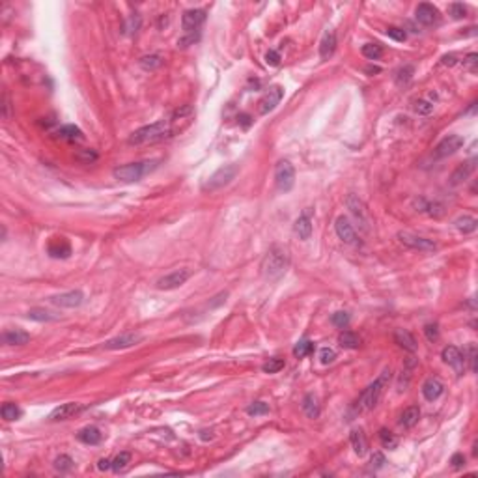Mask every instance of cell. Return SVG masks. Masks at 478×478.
<instances>
[{
  "mask_svg": "<svg viewBox=\"0 0 478 478\" xmlns=\"http://www.w3.org/2000/svg\"><path fill=\"white\" fill-rule=\"evenodd\" d=\"M290 265V254L282 245H273L262 260V273L267 280H278Z\"/></svg>",
  "mask_w": 478,
  "mask_h": 478,
  "instance_id": "cell-1",
  "label": "cell"
},
{
  "mask_svg": "<svg viewBox=\"0 0 478 478\" xmlns=\"http://www.w3.org/2000/svg\"><path fill=\"white\" fill-rule=\"evenodd\" d=\"M172 135V125H170V120H159L155 124L144 125V127L137 129L133 133L129 135L127 142L131 146H140V144H154V142H159V140L166 139Z\"/></svg>",
  "mask_w": 478,
  "mask_h": 478,
  "instance_id": "cell-2",
  "label": "cell"
},
{
  "mask_svg": "<svg viewBox=\"0 0 478 478\" xmlns=\"http://www.w3.org/2000/svg\"><path fill=\"white\" fill-rule=\"evenodd\" d=\"M389 381H391V368H385V370L379 374V377H375L374 383H370V385L362 391V394L359 396V400H357V411H370V409H374V407L379 404L381 396H383L387 385H389Z\"/></svg>",
  "mask_w": 478,
  "mask_h": 478,
  "instance_id": "cell-3",
  "label": "cell"
},
{
  "mask_svg": "<svg viewBox=\"0 0 478 478\" xmlns=\"http://www.w3.org/2000/svg\"><path fill=\"white\" fill-rule=\"evenodd\" d=\"M154 168L155 161H139V163H129V165L116 166L112 170V176L118 181H122V183H133V181L142 180Z\"/></svg>",
  "mask_w": 478,
  "mask_h": 478,
  "instance_id": "cell-4",
  "label": "cell"
},
{
  "mask_svg": "<svg viewBox=\"0 0 478 478\" xmlns=\"http://www.w3.org/2000/svg\"><path fill=\"white\" fill-rule=\"evenodd\" d=\"M236 176H237V166L236 165L221 166V168L215 170V172H213V174L204 181L202 190H209V193H213V190L222 189V187H226L228 183H232V180H236Z\"/></svg>",
  "mask_w": 478,
  "mask_h": 478,
  "instance_id": "cell-5",
  "label": "cell"
},
{
  "mask_svg": "<svg viewBox=\"0 0 478 478\" xmlns=\"http://www.w3.org/2000/svg\"><path fill=\"white\" fill-rule=\"evenodd\" d=\"M293 183H295V168L290 161L282 159L278 161L277 166H275V185L280 193H288L293 189Z\"/></svg>",
  "mask_w": 478,
  "mask_h": 478,
  "instance_id": "cell-6",
  "label": "cell"
},
{
  "mask_svg": "<svg viewBox=\"0 0 478 478\" xmlns=\"http://www.w3.org/2000/svg\"><path fill=\"white\" fill-rule=\"evenodd\" d=\"M398 241L401 245H406L409 248H415V251H422V252H432L437 248V245L432 241V239H426V237H420L416 234H411V232H398Z\"/></svg>",
  "mask_w": 478,
  "mask_h": 478,
  "instance_id": "cell-7",
  "label": "cell"
},
{
  "mask_svg": "<svg viewBox=\"0 0 478 478\" xmlns=\"http://www.w3.org/2000/svg\"><path fill=\"white\" fill-rule=\"evenodd\" d=\"M189 277H190L189 269H176V271L168 273L165 277H161L155 286H157V290L170 292V290H176V288H180V286H183V284L189 280Z\"/></svg>",
  "mask_w": 478,
  "mask_h": 478,
  "instance_id": "cell-8",
  "label": "cell"
},
{
  "mask_svg": "<svg viewBox=\"0 0 478 478\" xmlns=\"http://www.w3.org/2000/svg\"><path fill=\"white\" fill-rule=\"evenodd\" d=\"M346 206H348V209L351 211V215L357 219V222H359L360 226H362V230H370V217H368V211H366V206L365 202L360 200L357 195H348V198H346Z\"/></svg>",
  "mask_w": 478,
  "mask_h": 478,
  "instance_id": "cell-9",
  "label": "cell"
},
{
  "mask_svg": "<svg viewBox=\"0 0 478 478\" xmlns=\"http://www.w3.org/2000/svg\"><path fill=\"white\" fill-rule=\"evenodd\" d=\"M51 304L54 307H60V309H77L81 307L84 301V293L81 290H71V292H64L58 293V295H52L49 297Z\"/></svg>",
  "mask_w": 478,
  "mask_h": 478,
  "instance_id": "cell-10",
  "label": "cell"
},
{
  "mask_svg": "<svg viewBox=\"0 0 478 478\" xmlns=\"http://www.w3.org/2000/svg\"><path fill=\"white\" fill-rule=\"evenodd\" d=\"M334 232H336V236H338L340 241L348 243V245H357V243H359V236H357V232H355L353 224L350 222L348 217L340 215L338 219H336V222H334Z\"/></svg>",
  "mask_w": 478,
  "mask_h": 478,
  "instance_id": "cell-11",
  "label": "cell"
},
{
  "mask_svg": "<svg viewBox=\"0 0 478 478\" xmlns=\"http://www.w3.org/2000/svg\"><path fill=\"white\" fill-rule=\"evenodd\" d=\"M463 144H465V140H463L462 135H448V137H445V139L435 146V151H433V154H435L437 159H443V157H448V155L456 154Z\"/></svg>",
  "mask_w": 478,
  "mask_h": 478,
  "instance_id": "cell-12",
  "label": "cell"
},
{
  "mask_svg": "<svg viewBox=\"0 0 478 478\" xmlns=\"http://www.w3.org/2000/svg\"><path fill=\"white\" fill-rule=\"evenodd\" d=\"M140 340H142V336H140L139 333H125V334L116 336V338L107 340V342L103 344V348L105 350H110V351L125 350V348H133V346H137Z\"/></svg>",
  "mask_w": 478,
  "mask_h": 478,
  "instance_id": "cell-13",
  "label": "cell"
},
{
  "mask_svg": "<svg viewBox=\"0 0 478 478\" xmlns=\"http://www.w3.org/2000/svg\"><path fill=\"white\" fill-rule=\"evenodd\" d=\"M81 411H84L83 404H79V401H67V404L58 406L56 409H52L51 415H49V420H51V422L67 420V418H71V416L79 415Z\"/></svg>",
  "mask_w": 478,
  "mask_h": 478,
  "instance_id": "cell-14",
  "label": "cell"
},
{
  "mask_svg": "<svg viewBox=\"0 0 478 478\" xmlns=\"http://www.w3.org/2000/svg\"><path fill=\"white\" fill-rule=\"evenodd\" d=\"M206 21V10H187L181 17V26L187 34H195Z\"/></svg>",
  "mask_w": 478,
  "mask_h": 478,
  "instance_id": "cell-15",
  "label": "cell"
},
{
  "mask_svg": "<svg viewBox=\"0 0 478 478\" xmlns=\"http://www.w3.org/2000/svg\"><path fill=\"white\" fill-rule=\"evenodd\" d=\"M47 252L51 258L56 260H66L71 256V243L67 241L66 237H52L49 245H47Z\"/></svg>",
  "mask_w": 478,
  "mask_h": 478,
  "instance_id": "cell-16",
  "label": "cell"
},
{
  "mask_svg": "<svg viewBox=\"0 0 478 478\" xmlns=\"http://www.w3.org/2000/svg\"><path fill=\"white\" fill-rule=\"evenodd\" d=\"M441 357L447 365H450L454 370L457 372V375L463 374V368H465V355L457 350L456 346H447V348L443 350Z\"/></svg>",
  "mask_w": 478,
  "mask_h": 478,
  "instance_id": "cell-17",
  "label": "cell"
},
{
  "mask_svg": "<svg viewBox=\"0 0 478 478\" xmlns=\"http://www.w3.org/2000/svg\"><path fill=\"white\" fill-rule=\"evenodd\" d=\"M282 95H284V90L280 86L269 88L267 92H265V95L260 99V114H269L271 110H275V107L280 103Z\"/></svg>",
  "mask_w": 478,
  "mask_h": 478,
  "instance_id": "cell-18",
  "label": "cell"
},
{
  "mask_svg": "<svg viewBox=\"0 0 478 478\" xmlns=\"http://www.w3.org/2000/svg\"><path fill=\"white\" fill-rule=\"evenodd\" d=\"M415 17L422 26H432L433 23H437V19H439V11H437L435 6L430 4V2H422V4L416 6Z\"/></svg>",
  "mask_w": 478,
  "mask_h": 478,
  "instance_id": "cell-19",
  "label": "cell"
},
{
  "mask_svg": "<svg viewBox=\"0 0 478 478\" xmlns=\"http://www.w3.org/2000/svg\"><path fill=\"white\" fill-rule=\"evenodd\" d=\"M474 168H476V157H471L469 161L462 163V165L452 172V176H450V185H454V187L462 185L463 181H467L469 178H471Z\"/></svg>",
  "mask_w": 478,
  "mask_h": 478,
  "instance_id": "cell-20",
  "label": "cell"
},
{
  "mask_svg": "<svg viewBox=\"0 0 478 478\" xmlns=\"http://www.w3.org/2000/svg\"><path fill=\"white\" fill-rule=\"evenodd\" d=\"M445 391V385L437 377H428L424 383H422V396L426 398L428 401H435L439 396Z\"/></svg>",
  "mask_w": 478,
  "mask_h": 478,
  "instance_id": "cell-21",
  "label": "cell"
},
{
  "mask_svg": "<svg viewBox=\"0 0 478 478\" xmlns=\"http://www.w3.org/2000/svg\"><path fill=\"white\" fill-rule=\"evenodd\" d=\"M293 232H295V234L299 236V239H303V241L310 239V236H312V221H310L309 211H304L303 215L295 221V224H293Z\"/></svg>",
  "mask_w": 478,
  "mask_h": 478,
  "instance_id": "cell-22",
  "label": "cell"
},
{
  "mask_svg": "<svg viewBox=\"0 0 478 478\" xmlns=\"http://www.w3.org/2000/svg\"><path fill=\"white\" fill-rule=\"evenodd\" d=\"M334 49H336V34L333 30H327L321 37V43H319V56L321 60H329L333 56Z\"/></svg>",
  "mask_w": 478,
  "mask_h": 478,
  "instance_id": "cell-23",
  "label": "cell"
},
{
  "mask_svg": "<svg viewBox=\"0 0 478 478\" xmlns=\"http://www.w3.org/2000/svg\"><path fill=\"white\" fill-rule=\"evenodd\" d=\"M28 340H30V334L21 329H11L2 334V342H4L6 346H23V344H26Z\"/></svg>",
  "mask_w": 478,
  "mask_h": 478,
  "instance_id": "cell-24",
  "label": "cell"
},
{
  "mask_svg": "<svg viewBox=\"0 0 478 478\" xmlns=\"http://www.w3.org/2000/svg\"><path fill=\"white\" fill-rule=\"evenodd\" d=\"M77 439L84 445H99L103 439V433L99 432L95 426H86L77 433Z\"/></svg>",
  "mask_w": 478,
  "mask_h": 478,
  "instance_id": "cell-25",
  "label": "cell"
},
{
  "mask_svg": "<svg viewBox=\"0 0 478 478\" xmlns=\"http://www.w3.org/2000/svg\"><path fill=\"white\" fill-rule=\"evenodd\" d=\"M350 441H351V447H353V450H355L357 456H365V454L368 452V441H366V435L360 428L351 432Z\"/></svg>",
  "mask_w": 478,
  "mask_h": 478,
  "instance_id": "cell-26",
  "label": "cell"
},
{
  "mask_svg": "<svg viewBox=\"0 0 478 478\" xmlns=\"http://www.w3.org/2000/svg\"><path fill=\"white\" fill-rule=\"evenodd\" d=\"M413 204H415L416 211H420V213H428V215H432V217H439L443 213L441 204L430 202V200H426V198H415Z\"/></svg>",
  "mask_w": 478,
  "mask_h": 478,
  "instance_id": "cell-27",
  "label": "cell"
},
{
  "mask_svg": "<svg viewBox=\"0 0 478 478\" xmlns=\"http://www.w3.org/2000/svg\"><path fill=\"white\" fill-rule=\"evenodd\" d=\"M394 340H396V344L400 346V348H404V350H407V351H416V340H415V336H413V334L409 333V331H406V329H396Z\"/></svg>",
  "mask_w": 478,
  "mask_h": 478,
  "instance_id": "cell-28",
  "label": "cell"
},
{
  "mask_svg": "<svg viewBox=\"0 0 478 478\" xmlns=\"http://www.w3.org/2000/svg\"><path fill=\"white\" fill-rule=\"evenodd\" d=\"M301 409H303V413L309 418H318L319 416V404H318V398L314 394H307L303 398V404H301Z\"/></svg>",
  "mask_w": 478,
  "mask_h": 478,
  "instance_id": "cell-29",
  "label": "cell"
},
{
  "mask_svg": "<svg viewBox=\"0 0 478 478\" xmlns=\"http://www.w3.org/2000/svg\"><path fill=\"white\" fill-rule=\"evenodd\" d=\"M418 418H420V409H418V406H411V407H407L406 411L401 413L400 424L404 428H413L416 422H418Z\"/></svg>",
  "mask_w": 478,
  "mask_h": 478,
  "instance_id": "cell-30",
  "label": "cell"
},
{
  "mask_svg": "<svg viewBox=\"0 0 478 478\" xmlns=\"http://www.w3.org/2000/svg\"><path fill=\"white\" fill-rule=\"evenodd\" d=\"M338 342L342 348H346V350H357L360 346L359 334H355L353 331H342L338 336Z\"/></svg>",
  "mask_w": 478,
  "mask_h": 478,
  "instance_id": "cell-31",
  "label": "cell"
},
{
  "mask_svg": "<svg viewBox=\"0 0 478 478\" xmlns=\"http://www.w3.org/2000/svg\"><path fill=\"white\" fill-rule=\"evenodd\" d=\"M433 101H435V93H430L428 98L418 99V101L415 103V112L420 114V116H428V114H432L433 108H435Z\"/></svg>",
  "mask_w": 478,
  "mask_h": 478,
  "instance_id": "cell-32",
  "label": "cell"
},
{
  "mask_svg": "<svg viewBox=\"0 0 478 478\" xmlns=\"http://www.w3.org/2000/svg\"><path fill=\"white\" fill-rule=\"evenodd\" d=\"M56 137L64 140H79L83 139V131L77 127V125H62L60 129H56Z\"/></svg>",
  "mask_w": 478,
  "mask_h": 478,
  "instance_id": "cell-33",
  "label": "cell"
},
{
  "mask_svg": "<svg viewBox=\"0 0 478 478\" xmlns=\"http://www.w3.org/2000/svg\"><path fill=\"white\" fill-rule=\"evenodd\" d=\"M454 224H456V228L462 232V234H473L478 226V221L474 219V217L463 215V217H460V219H456Z\"/></svg>",
  "mask_w": 478,
  "mask_h": 478,
  "instance_id": "cell-34",
  "label": "cell"
},
{
  "mask_svg": "<svg viewBox=\"0 0 478 478\" xmlns=\"http://www.w3.org/2000/svg\"><path fill=\"white\" fill-rule=\"evenodd\" d=\"M28 319H34V321H56L60 316H56V314L49 312V310L45 309H32L28 310Z\"/></svg>",
  "mask_w": 478,
  "mask_h": 478,
  "instance_id": "cell-35",
  "label": "cell"
},
{
  "mask_svg": "<svg viewBox=\"0 0 478 478\" xmlns=\"http://www.w3.org/2000/svg\"><path fill=\"white\" fill-rule=\"evenodd\" d=\"M139 64H140V67H142V69H146V71H154V69L161 67V64H163V58H161L159 54H146V56L140 58Z\"/></svg>",
  "mask_w": 478,
  "mask_h": 478,
  "instance_id": "cell-36",
  "label": "cell"
},
{
  "mask_svg": "<svg viewBox=\"0 0 478 478\" xmlns=\"http://www.w3.org/2000/svg\"><path fill=\"white\" fill-rule=\"evenodd\" d=\"M360 51H362V56L368 58V60H379L383 56V49L377 43H366V45H362Z\"/></svg>",
  "mask_w": 478,
  "mask_h": 478,
  "instance_id": "cell-37",
  "label": "cell"
},
{
  "mask_svg": "<svg viewBox=\"0 0 478 478\" xmlns=\"http://www.w3.org/2000/svg\"><path fill=\"white\" fill-rule=\"evenodd\" d=\"M75 159L79 161V163H83V165H90V163H95V161L99 159V155L95 149H79L77 154H75Z\"/></svg>",
  "mask_w": 478,
  "mask_h": 478,
  "instance_id": "cell-38",
  "label": "cell"
},
{
  "mask_svg": "<svg viewBox=\"0 0 478 478\" xmlns=\"http://www.w3.org/2000/svg\"><path fill=\"white\" fill-rule=\"evenodd\" d=\"M312 351H314V342H310V340H301V342H297L295 348H293V355H295L297 359H303V357L310 355Z\"/></svg>",
  "mask_w": 478,
  "mask_h": 478,
  "instance_id": "cell-39",
  "label": "cell"
},
{
  "mask_svg": "<svg viewBox=\"0 0 478 478\" xmlns=\"http://www.w3.org/2000/svg\"><path fill=\"white\" fill-rule=\"evenodd\" d=\"M0 413H2V418H6V420H17V418L21 416V409H19L15 404H11V401L4 404L2 409H0Z\"/></svg>",
  "mask_w": 478,
  "mask_h": 478,
  "instance_id": "cell-40",
  "label": "cell"
},
{
  "mask_svg": "<svg viewBox=\"0 0 478 478\" xmlns=\"http://www.w3.org/2000/svg\"><path fill=\"white\" fill-rule=\"evenodd\" d=\"M282 368H284V359H278V357L269 359L267 362H263L262 365L263 374H277V372H280Z\"/></svg>",
  "mask_w": 478,
  "mask_h": 478,
  "instance_id": "cell-41",
  "label": "cell"
},
{
  "mask_svg": "<svg viewBox=\"0 0 478 478\" xmlns=\"http://www.w3.org/2000/svg\"><path fill=\"white\" fill-rule=\"evenodd\" d=\"M73 465H75V462H73L67 454H62V456H58L56 460H54V469L60 471V473H67V471H71Z\"/></svg>",
  "mask_w": 478,
  "mask_h": 478,
  "instance_id": "cell-42",
  "label": "cell"
},
{
  "mask_svg": "<svg viewBox=\"0 0 478 478\" xmlns=\"http://www.w3.org/2000/svg\"><path fill=\"white\" fill-rule=\"evenodd\" d=\"M129 462H131V454H129V452H120L118 456L112 460V471H114V473L124 471V469L129 465Z\"/></svg>",
  "mask_w": 478,
  "mask_h": 478,
  "instance_id": "cell-43",
  "label": "cell"
},
{
  "mask_svg": "<svg viewBox=\"0 0 478 478\" xmlns=\"http://www.w3.org/2000/svg\"><path fill=\"white\" fill-rule=\"evenodd\" d=\"M379 441H381V445H383V447L391 448V450L398 447V439L394 437V433L389 432V430H385V428H383V430H379Z\"/></svg>",
  "mask_w": 478,
  "mask_h": 478,
  "instance_id": "cell-44",
  "label": "cell"
},
{
  "mask_svg": "<svg viewBox=\"0 0 478 478\" xmlns=\"http://www.w3.org/2000/svg\"><path fill=\"white\" fill-rule=\"evenodd\" d=\"M413 73H415V67H413V66L400 67V69L396 71V83L400 84V86H401V84H407L409 81H411Z\"/></svg>",
  "mask_w": 478,
  "mask_h": 478,
  "instance_id": "cell-45",
  "label": "cell"
},
{
  "mask_svg": "<svg viewBox=\"0 0 478 478\" xmlns=\"http://www.w3.org/2000/svg\"><path fill=\"white\" fill-rule=\"evenodd\" d=\"M331 323H333L334 327H338V329H346V327L350 325V314L344 312V310L334 312L333 316H331Z\"/></svg>",
  "mask_w": 478,
  "mask_h": 478,
  "instance_id": "cell-46",
  "label": "cell"
},
{
  "mask_svg": "<svg viewBox=\"0 0 478 478\" xmlns=\"http://www.w3.org/2000/svg\"><path fill=\"white\" fill-rule=\"evenodd\" d=\"M267 413H269V406L265 401H254V404H251V406L247 407V415H251V416H262V415H267Z\"/></svg>",
  "mask_w": 478,
  "mask_h": 478,
  "instance_id": "cell-47",
  "label": "cell"
},
{
  "mask_svg": "<svg viewBox=\"0 0 478 478\" xmlns=\"http://www.w3.org/2000/svg\"><path fill=\"white\" fill-rule=\"evenodd\" d=\"M387 36L391 37V40H394V42H406V30L404 28H398V26H389L387 28Z\"/></svg>",
  "mask_w": 478,
  "mask_h": 478,
  "instance_id": "cell-48",
  "label": "cell"
},
{
  "mask_svg": "<svg viewBox=\"0 0 478 478\" xmlns=\"http://www.w3.org/2000/svg\"><path fill=\"white\" fill-rule=\"evenodd\" d=\"M450 15H452V19H463L467 15V8L460 2H454V4H450Z\"/></svg>",
  "mask_w": 478,
  "mask_h": 478,
  "instance_id": "cell-49",
  "label": "cell"
},
{
  "mask_svg": "<svg viewBox=\"0 0 478 478\" xmlns=\"http://www.w3.org/2000/svg\"><path fill=\"white\" fill-rule=\"evenodd\" d=\"M334 357H336V353H334V350H331V348H321V350H319V362H321V365H331L334 360Z\"/></svg>",
  "mask_w": 478,
  "mask_h": 478,
  "instance_id": "cell-50",
  "label": "cell"
},
{
  "mask_svg": "<svg viewBox=\"0 0 478 478\" xmlns=\"http://www.w3.org/2000/svg\"><path fill=\"white\" fill-rule=\"evenodd\" d=\"M424 334H426V338L430 340V342H435V340L439 338V327H437V323L424 325Z\"/></svg>",
  "mask_w": 478,
  "mask_h": 478,
  "instance_id": "cell-51",
  "label": "cell"
},
{
  "mask_svg": "<svg viewBox=\"0 0 478 478\" xmlns=\"http://www.w3.org/2000/svg\"><path fill=\"white\" fill-rule=\"evenodd\" d=\"M265 64H267V66L277 67L278 64H280V54H278V51L271 49V51L265 52Z\"/></svg>",
  "mask_w": 478,
  "mask_h": 478,
  "instance_id": "cell-52",
  "label": "cell"
},
{
  "mask_svg": "<svg viewBox=\"0 0 478 478\" xmlns=\"http://www.w3.org/2000/svg\"><path fill=\"white\" fill-rule=\"evenodd\" d=\"M370 463H372V469L375 471V469H381V467H383V465L387 463V460H385V456H383L381 452H375L374 456H372Z\"/></svg>",
  "mask_w": 478,
  "mask_h": 478,
  "instance_id": "cell-53",
  "label": "cell"
},
{
  "mask_svg": "<svg viewBox=\"0 0 478 478\" xmlns=\"http://www.w3.org/2000/svg\"><path fill=\"white\" fill-rule=\"evenodd\" d=\"M467 353H469V366H471V372H476V348H474V344H471L467 348Z\"/></svg>",
  "mask_w": 478,
  "mask_h": 478,
  "instance_id": "cell-54",
  "label": "cell"
},
{
  "mask_svg": "<svg viewBox=\"0 0 478 478\" xmlns=\"http://www.w3.org/2000/svg\"><path fill=\"white\" fill-rule=\"evenodd\" d=\"M476 62H478V54H476V52H469L467 56L463 58V66L471 67V71H474V66H476Z\"/></svg>",
  "mask_w": 478,
  "mask_h": 478,
  "instance_id": "cell-55",
  "label": "cell"
},
{
  "mask_svg": "<svg viewBox=\"0 0 478 478\" xmlns=\"http://www.w3.org/2000/svg\"><path fill=\"white\" fill-rule=\"evenodd\" d=\"M450 463H452V467L454 469H462L463 465H465V456L463 454H454L452 457H450Z\"/></svg>",
  "mask_w": 478,
  "mask_h": 478,
  "instance_id": "cell-56",
  "label": "cell"
},
{
  "mask_svg": "<svg viewBox=\"0 0 478 478\" xmlns=\"http://www.w3.org/2000/svg\"><path fill=\"white\" fill-rule=\"evenodd\" d=\"M139 26H140V19H139V17H131V19H129V23L125 25V32H127V34H133V32H137V28H139Z\"/></svg>",
  "mask_w": 478,
  "mask_h": 478,
  "instance_id": "cell-57",
  "label": "cell"
},
{
  "mask_svg": "<svg viewBox=\"0 0 478 478\" xmlns=\"http://www.w3.org/2000/svg\"><path fill=\"white\" fill-rule=\"evenodd\" d=\"M10 108H11L10 98H8V93L4 92V98H2V116H4V120L10 118Z\"/></svg>",
  "mask_w": 478,
  "mask_h": 478,
  "instance_id": "cell-58",
  "label": "cell"
},
{
  "mask_svg": "<svg viewBox=\"0 0 478 478\" xmlns=\"http://www.w3.org/2000/svg\"><path fill=\"white\" fill-rule=\"evenodd\" d=\"M196 40H198V34H189L187 37H181L180 42H178V47H181V49H183V47L190 45V43H195Z\"/></svg>",
  "mask_w": 478,
  "mask_h": 478,
  "instance_id": "cell-59",
  "label": "cell"
},
{
  "mask_svg": "<svg viewBox=\"0 0 478 478\" xmlns=\"http://www.w3.org/2000/svg\"><path fill=\"white\" fill-rule=\"evenodd\" d=\"M98 469H99V471H108V469H112V462H110V460H107V457H103V460H99Z\"/></svg>",
  "mask_w": 478,
  "mask_h": 478,
  "instance_id": "cell-60",
  "label": "cell"
},
{
  "mask_svg": "<svg viewBox=\"0 0 478 478\" xmlns=\"http://www.w3.org/2000/svg\"><path fill=\"white\" fill-rule=\"evenodd\" d=\"M443 64H445V66H454V64H456V56H454V54H445V56H443Z\"/></svg>",
  "mask_w": 478,
  "mask_h": 478,
  "instance_id": "cell-61",
  "label": "cell"
},
{
  "mask_svg": "<svg viewBox=\"0 0 478 478\" xmlns=\"http://www.w3.org/2000/svg\"><path fill=\"white\" fill-rule=\"evenodd\" d=\"M237 120L243 124V127H248V125H251V116H248V114H239Z\"/></svg>",
  "mask_w": 478,
  "mask_h": 478,
  "instance_id": "cell-62",
  "label": "cell"
},
{
  "mask_svg": "<svg viewBox=\"0 0 478 478\" xmlns=\"http://www.w3.org/2000/svg\"><path fill=\"white\" fill-rule=\"evenodd\" d=\"M200 439L207 441V439H213V432H207V430H202L200 432Z\"/></svg>",
  "mask_w": 478,
  "mask_h": 478,
  "instance_id": "cell-63",
  "label": "cell"
}]
</instances>
